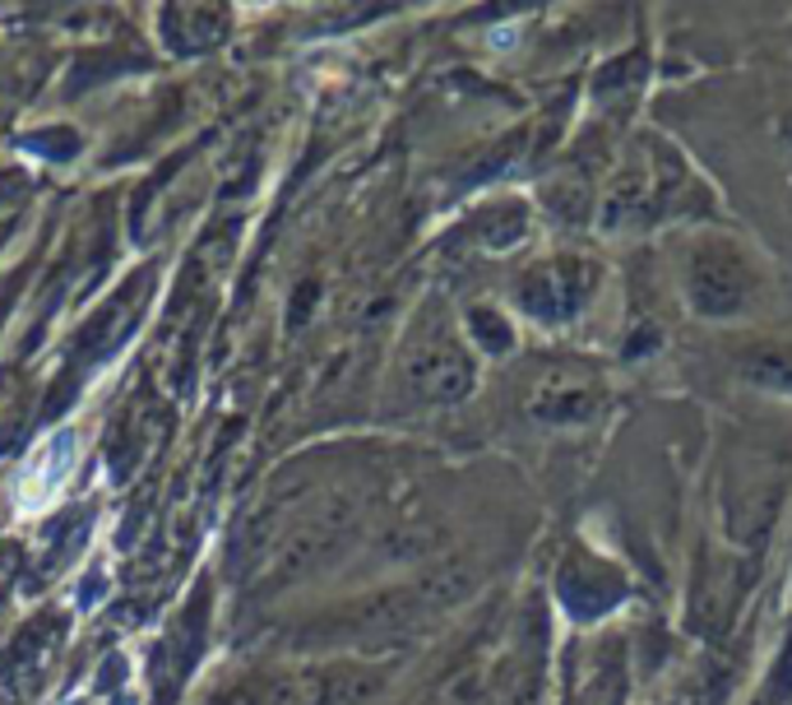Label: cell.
<instances>
[{
    "label": "cell",
    "mask_w": 792,
    "mask_h": 705,
    "mask_svg": "<svg viewBox=\"0 0 792 705\" xmlns=\"http://www.w3.org/2000/svg\"><path fill=\"white\" fill-rule=\"evenodd\" d=\"M74 464H79V432L74 427H57L47 441H38L14 474V511L42 515L65 492Z\"/></svg>",
    "instance_id": "6da1fadb"
}]
</instances>
